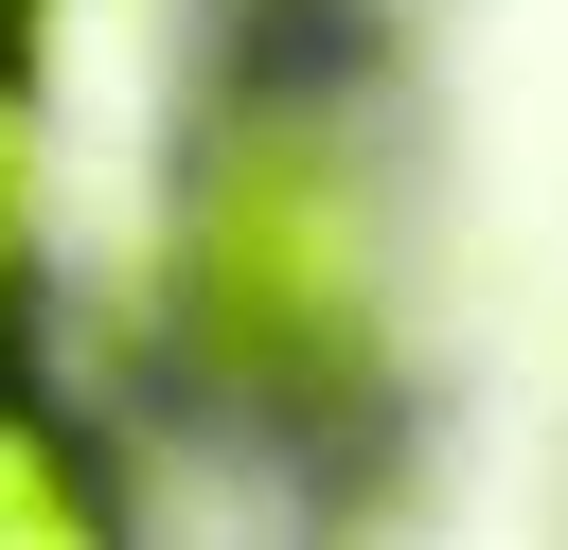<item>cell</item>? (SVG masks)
Masks as SVG:
<instances>
[{
  "label": "cell",
  "instance_id": "obj_1",
  "mask_svg": "<svg viewBox=\"0 0 568 550\" xmlns=\"http://www.w3.org/2000/svg\"><path fill=\"white\" fill-rule=\"evenodd\" d=\"M142 319L213 426L337 444L390 390V177H373V124L337 71L231 53V89L195 106V142L160 177Z\"/></svg>",
  "mask_w": 568,
  "mask_h": 550
},
{
  "label": "cell",
  "instance_id": "obj_2",
  "mask_svg": "<svg viewBox=\"0 0 568 550\" xmlns=\"http://www.w3.org/2000/svg\"><path fill=\"white\" fill-rule=\"evenodd\" d=\"M89 532H124V461L89 408H53L0 355V550H89Z\"/></svg>",
  "mask_w": 568,
  "mask_h": 550
},
{
  "label": "cell",
  "instance_id": "obj_3",
  "mask_svg": "<svg viewBox=\"0 0 568 550\" xmlns=\"http://www.w3.org/2000/svg\"><path fill=\"white\" fill-rule=\"evenodd\" d=\"M36 284H53V160H36V71L0 53V355L36 337Z\"/></svg>",
  "mask_w": 568,
  "mask_h": 550
},
{
  "label": "cell",
  "instance_id": "obj_4",
  "mask_svg": "<svg viewBox=\"0 0 568 550\" xmlns=\"http://www.w3.org/2000/svg\"><path fill=\"white\" fill-rule=\"evenodd\" d=\"M36 18H53V0H0V53H18V35H36Z\"/></svg>",
  "mask_w": 568,
  "mask_h": 550
}]
</instances>
